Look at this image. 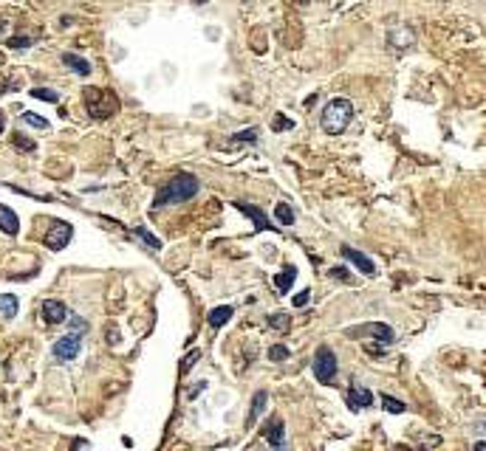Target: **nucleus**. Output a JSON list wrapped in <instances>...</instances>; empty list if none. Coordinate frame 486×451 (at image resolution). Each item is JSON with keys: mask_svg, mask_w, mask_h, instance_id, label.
Segmentation results:
<instances>
[{"mask_svg": "<svg viewBox=\"0 0 486 451\" xmlns=\"http://www.w3.org/2000/svg\"><path fill=\"white\" fill-rule=\"evenodd\" d=\"M31 96H34V99H40V102H51V105H57V102H59V94H57V91H51V88H34V91H31Z\"/></svg>", "mask_w": 486, "mask_h": 451, "instance_id": "nucleus-24", "label": "nucleus"}, {"mask_svg": "<svg viewBox=\"0 0 486 451\" xmlns=\"http://www.w3.org/2000/svg\"><path fill=\"white\" fill-rule=\"evenodd\" d=\"M23 121H26L29 127H37V130H48V119H43V116H37V113H31V110H26V113H23Z\"/></svg>", "mask_w": 486, "mask_h": 451, "instance_id": "nucleus-26", "label": "nucleus"}, {"mask_svg": "<svg viewBox=\"0 0 486 451\" xmlns=\"http://www.w3.org/2000/svg\"><path fill=\"white\" fill-rule=\"evenodd\" d=\"M198 358H201V350H190V355L181 361V372H190V367H192Z\"/></svg>", "mask_w": 486, "mask_h": 451, "instance_id": "nucleus-32", "label": "nucleus"}, {"mask_svg": "<svg viewBox=\"0 0 486 451\" xmlns=\"http://www.w3.org/2000/svg\"><path fill=\"white\" fill-rule=\"evenodd\" d=\"M68 322H71V333H74V336H80V339L85 336V330H88V325H85V322H83L80 316H68Z\"/></svg>", "mask_w": 486, "mask_h": 451, "instance_id": "nucleus-29", "label": "nucleus"}, {"mask_svg": "<svg viewBox=\"0 0 486 451\" xmlns=\"http://www.w3.org/2000/svg\"><path fill=\"white\" fill-rule=\"evenodd\" d=\"M133 235L138 237V240H142L148 249H153V251H162V240L156 237V235H150L148 229H145V226H136V229H133Z\"/></svg>", "mask_w": 486, "mask_h": 451, "instance_id": "nucleus-21", "label": "nucleus"}, {"mask_svg": "<svg viewBox=\"0 0 486 451\" xmlns=\"http://www.w3.org/2000/svg\"><path fill=\"white\" fill-rule=\"evenodd\" d=\"M294 279H297V268H294V265H286L280 274L274 276V288H277V293H289V288L294 285Z\"/></svg>", "mask_w": 486, "mask_h": 451, "instance_id": "nucleus-16", "label": "nucleus"}, {"mask_svg": "<svg viewBox=\"0 0 486 451\" xmlns=\"http://www.w3.org/2000/svg\"><path fill=\"white\" fill-rule=\"evenodd\" d=\"M475 451H486V440H478L475 443Z\"/></svg>", "mask_w": 486, "mask_h": 451, "instance_id": "nucleus-36", "label": "nucleus"}, {"mask_svg": "<svg viewBox=\"0 0 486 451\" xmlns=\"http://www.w3.org/2000/svg\"><path fill=\"white\" fill-rule=\"evenodd\" d=\"M229 141H232V144H255V141H257V130L249 127V130H243V133H235Z\"/></svg>", "mask_w": 486, "mask_h": 451, "instance_id": "nucleus-27", "label": "nucleus"}, {"mask_svg": "<svg viewBox=\"0 0 486 451\" xmlns=\"http://www.w3.org/2000/svg\"><path fill=\"white\" fill-rule=\"evenodd\" d=\"M339 251H342V257L348 260V263H354V265H357L362 274H365V276H373V274H376V265H373V260H371L368 254H362V251L351 249V246H342Z\"/></svg>", "mask_w": 486, "mask_h": 451, "instance_id": "nucleus-12", "label": "nucleus"}, {"mask_svg": "<svg viewBox=\"0 0 486 451\" xmlns=\"http://www.w3.org/2000/svg\"><path fill=\"white\" fill-rule=\"evenodd\" d=\"M74 237V226L71 223H65V220H54L51 223V229L45 232V249L51 251H62L68 243H71Z\"/></svg>", "mask_w": 486, "mask_h": 451, "instance_id": "nucleus-6", "label": "nucleus"}, {"mask_svg": "<svg viewBox=\"0 0 486 451\" xmlns=\"http://www.w3.org/2000/svg\"><path fill=\"white\" fill-rule=\"evenodd\" d=\"M266 325H269L274 333H289L292 316H289V313H271V316H266Z\"/></svg>", "mask_w": 486, "mask_h": 451, "instance_id": "nucleus-20", "label": "nucleus"}, {"mask_svg": "<svg viewBox=\"0 0 486 451\" xmlns=\"http://www.w3.org/2000/svg\"><path fill=\"white\" fill-rule=\"evenodd\" d=\"M308 299H311V290H300V293L294 296V308H303V305H308Z\"/></svg>", "mask_w": 486, "mask_h": 451, "instance_id": "nucleus-35", "label": "nucleus"}, {"mask_svg": "<svg viewBox=\"0 0 486 451\" xmlns=\"http://www.w3.org/2000/svg\"><path fill=\"white\" fill-rule=\"evenodd\" d=\"M266 443H269L271 451H292L289 440H286V423L280 417H271L266 423Z\"/></svg>", "mask_w": 486, "mask_h": 451, "instance_id": "nucleus-8", "label": "nucleus"}, {"mask_svg": "<svg viewBox=\"0 0 486 451\" xmlns=\"http://www.w3.org/2000/svg\"><path fill=\"white\" fill-rule=\"evenodd\" d=\"M51 353H54L57 361H74V358L83 353V339L74 336V333H68V336H62V339L51 347Z\"/></svg>", "mask_w": 486, "mask_h": 451, "instance_id": "nucleus-7", "label": "nucleus"}, {"mask_svg": "<svg viewBox=\"0 0 486 451\" xmlns=\"http://www.w3.org/2000/svg\"><path fill=\"white\" fill-rule=\"evenodd\" d=\"M232 313H235V308L232 305H221V308H213L210 311V316H206V322H210V327H224L229 319H232Z\"/></svg>", "mask_w": 486, "mask_h": 451, "instance_id": "nucleus-17", "label": "nucleus"}, {"mask_svg": "<svg viewBox=\"0 0 486 451\" xmlns=\"http://www.w3.org/2000/svg\"><path fill=\"white\" fill-rule=\"evenodd\" d=\"M17 308H20V302H17L15 293H0V313H3L6 319H15Z\"/></svg>", "mask_w": 486, "mask_h": 451, "instance_id": "nucleus-19", "label": "nucleus"}, {"mask_svg": "<svg viewBox=\"0 0 486 451\" xmlns=\"http://www.w3.org/2000/svg\"><path fill=\"white\" fill-rule=\"evenodd\" d=\"M235 209L241 212V214H246V217H252V223H255V232H274V223H269V217L255 206V203H243V200H238L235 203Z\"/></svg>", "mask_w": 486, "mask_h": 451, "instance_id": "nucleus-10", "label": "nucleus"}, {"mask_svg": "<svg viewBox=\"0 0 486 451\" xmlns=\"http://www.w3.org/2000/svg\"><path fill=\"white\" fill-rule=\"evenodd\" d=\"M382 398V406H385V412H390V415H401L407 406L401 404V401H396L393 395H379Z\"/></svg>", "mask_w": 486, "mask_h": 451, "instance_id": "nucleus-23", "label": "nucleus"}, {"mask_svg": "<svg viewBox=\"0 0 486 451\" xmlns=\"http://www.w3.org/2000/svg\"><path fill=\"white\" fill-rule=\"evenodd\" d=\"M373 398H376V395H373L368 387H359L357 381L351 384L348 395H345V401H348V409H351V412H362V409L373 406Z\"/></svg>", "mask_w": 486, "mask_h": 451, "instance_id": "nucleus-9", "label": "nucleus"}, {"mask_svg": "<svg viewBox=\"0 0 486 451\" xmlns=\"http://www.w3.org/2000/svg\"><path fill=\"white\" fill-rule=\"evenodd\" d=\"M201 184L192 172H176L164 186H159L156 198H153V206L150 209H164V206H173V203H187L198 195Z\"/></svg>", "mask_w": 486, "mask_h": 451, "instance_id": "nucleus-1", "label": "nucleus"}, {"mask_svg": "<svg viewBox=\"0 0 486 451\" xmlns=\"http://www.w3.org/2000/svg\"><path fill=\"white\" fill-rule=\"evenodd\" d=\"M0 232H6L9 237H15L20 232V220H17L15 209H9L3 203H0Z\"/></svg>", "mask_w": 486, "mask_h": 451, "instance_id": "nucleus-14", "label": "nucleus"}, {"mask_svg": "<svg viewBox=\"0 0 486 451\" xmlns=\"http://www.w3.org/2000/svg\"><path fill=\"white\" fill-rule=\"evenodd\" d=\"M62 65L77 71L80 77H88V73H91V62L85 57H77V54H62Z\"/></svg>", "mask_w": 486, "mask_h": 451, "instance_id": "nucleus-18", "label": "nucleus"}, {"mask_svg": "<svg viewBox=\"0 0 486 451\" xmlns=\"http://www.w3.org/2000/svg\"><path fill=\"white\" fill-rule=\"evenodd\" d=\"M0 31H3V20H0Z\"/></svg>", "mask_w": 486, "mask_h": 451, "instance_id": "nucleus-39", "label": "nucleus"}, {"mask_svg": "<svg viewBox=\"0 0 486 451\" xmlns=\"http://www.w3.org/2000/svg\"><path fill=\"white\" fill-rule=\"evenodd\" d=\"M20 82L17 80H6V77H0V94H6V91H17Z\"/></svg>", "mask_w": 486, "mask_h": 451, "instance_id": "nucleus-33", "label": "nucleus"}, {"mask_svg": "<svg viewBox=\"0 0 486 451\" xmlns=\"http://www.w3.org/2000/svg\"><path fill=\"white\" fill-rule=\"evenodd\" d=\"M274 217H277V223L280 226H294V209L289 206V203H277V209H274Z\"/></svg>", "mask_w": 486, "mask_h": 451, "instance_id": "nucleus-22", "label": "nucleus"}, {"mask_svg": "<svg viewBox=\"0 0 486 451\" xmlns=\"http://www.w3.org/2000/svg\"><path fill=\"white\" fill-rule=\"evenodd\" d=\"M351 119H354V105H351V99L336 96V99H331V102L322 108L320 124H322V130H325L328 135H339V133L348 130Z\"/></svg>", "mask_w": 486, "mask_h": 451, "instance_id": "nucleus-2", "label": "nucleus"}, {"mask_svg": "<svg viewBox=\"0 0 486 451\" xmlns=\"http://www.w3.org/2000/svg\"><path fill=\"white\" fill-rule=\"evenodd\" d=\"M40 311H43L45 325H62L68 319V308H65V302H59V299H45Z\"/></svg>", "mask_w": 486, "mask_h": 451, "instance_id": "nucleus-11", "label": "nucleus"}, {"mask_svg": "<svg viewBox=\"0 0 486 451\" xmlns=\"http://www.w3.org/2000/svg\"><path fill=\"white\" fill-rule=\"evenodd\" d=\"M297 3H300V6H306V3H311V0H297Z\"/></svg>", "mask_w": 486, "mask_h": 451, "instance_id": "nucleus-38", "label": "nucleus"}, {"mask_svg": "<svg viewBox=\"0 0 486 451\" xmlns=\"http://www.w3.org/2000/svg\"><path fill=\"white\" fill-rule=\"evenodd\" d=\"M328 276H334V279H342V282H351V274H348V268H331V271H328Z\"/></svg>", "mask_w": 486, "mask_h": 451, "instance_id": "nucleus-34", "label": "nucleus"}, {"mask_svg": "<svg viewBox=\"0 0 486 451\" xmlns=\"http://www.w3.org/2000/svg\"><path fill=\"white\" fill-rule=\"evenodd\" d=\"M345 336H351V339H365V336H371V339H376V341H382V344H390V341L396 339L393 327H390V325H385V322L354 325V327H348V330H345Z\"/></svg>", "mask_w": 486, "mask_h": 451, "instance_id": "nucleus-5", "label": "nucleus"}, {"mask_svg": "<svg viewBox=\"0 0 486 451\" xmlns=\"http://www.w3.org/2000/svg\"><path fill=\"white\" fill-rule=\"evenodd\" d=\"M3 127H6V121H3V113H0V133H3Z\"/></svg>", "mask_w": 486, "mask_h": 451, "instance_id": "nucleus-37", "label": "nucleus"}, {"mask_svg": "<svg viewBox=\"0 0 486 451\" xmlns=\"http://www.w3.org/2000/svg\"><path fill=\"white\" fill-rule=\"evenodd\" d=\"M269 361H274V364H280V361H286L289 358V347L286 344H274V347H269Z\"/></svg>", "mask_w": 486, "mask_h": 451, "instance_id": "nucleus-25", "label": "nucleus"}, {"mask_svg": "<svg viewBox=\"0 0 486 451\" xmlns=\"http://www.w3.org/2000/svg\"><path fill=\"white\" fill-rule=\"evenodd\" d=\"M15 147L23 149V153H34V149H37V144L29 135H23V133H15Z\"/></svg>", "mask_w": 486, "mask_h": 451, "instance_id": "nucleus-28", "label": "nucleus"}, {"mask_svg": "<svg viewBox=\"0 0 486 451\" xmlns=\"http://www.w3.org/2000/svg\"><path fill=\"white\" fill-rule=\"evenodd\" d=\"M266 404H269V392H266V390H257L255 398H252V409H249V417H246V429H255V426H257V420H260L263 412H266Z\"/></svg>", "mask_w": 486, "mask_h": 451, "instance_id": "nucleus-13", "label": "nucleus"}, {"mask_svg": "<svg viewBox=\"0 0 486 451\" xmlns=\"http://www.w3.org/2000/svg\"><path fill=\"white\" fill-rule=\"evenodd\" d=\"M6 45L9 48H29V45H34V37H12Z\"/></svg>", "mask_w": 486, "mask_h": 451, "instance_id": "nucleus-31", "label": "nucleus"}, {"mask_svg": "<svg viewBox=\"0 0 486 451\" xmlns=\"http://www.w3.org/2000/svg\"><path fill=\"white\" fill-rule=\"evenodd\" d=\"M83 102H85V113L91 119H97V121L116 116L119 108H122L119 105V96L113 91H108V88H85L83 91Z\"/></svg>", "mask_w": 486, "mask_h": 451, "instance_id": "nucleus-3", "label": "nucleus"}, {"mask_svg": "<svg viewBox=\"0 0 486 451\" xmlns=\"http://www.w3.org/2000/svg\"><path fill=\"white\" fill-rule=\"evenodd\" d=\"M387 43H390L393 48L404 51V48H410V45L415 43V37H413V31H410V29H393V31L387 34Z\"/></svg>", "mask_w": 486, "mask_h": 451, "instance_id": "nucleus-15", "label": "nucleus"}, {"mask_svg": "<svg viewBox=\"0 0 486 451\" xmlns=\"http://www.w3.org/2000/svg\"><path fill=\"white\" fill-rule=\"evenodd\" d=\"M311 369H314V375H317V381H320V384H325V387L336 384L339 364H336L334 350H331V347H325V344H320V347H317V353H314V361H311Z\"/></svg>", "mask_w": 486, "mask_h": 451, "instance_id": "nucleus-4", "label": "nucleus"}, {"mask_svg": "<svg viewBox=\"0 0 486 451\" xmlns=\"http://www.w3.org/2000/svg\"><path fill=\"white\" fill-rule=\"evenodd\" d=\"M274 119H277V121H271V130H277V133H283V130H289V127H292V119H286L283 113H277Z\"/></svg>", "mask_w": 486, "mask_h": 451, "instance_id": "nucleus-30", "label": "nucleus"}]
</instances>
